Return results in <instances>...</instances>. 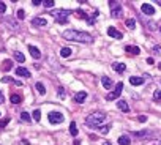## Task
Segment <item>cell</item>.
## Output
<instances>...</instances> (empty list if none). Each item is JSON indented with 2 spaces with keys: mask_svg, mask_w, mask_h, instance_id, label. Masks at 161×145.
<instances>
[{
  "mask_svg": "<svg viewBox=\"0 0 161 145\" xmlns=\"http://www.w3.org/2000/svg\"><path fill=\"white\" fill-rule=\"evenodd\" d=\"M109 131V126H103V128H101V133H104V134H106Z\"/></svg>",
  "mask_w": 161,
  "mask_h": 145,
  "instance_id": "8d00e7d4",
  "label": "cell"
},
{
  "mask_svg": "<svg viewBox=\"0 0 161 145\" xmlns=\"http://www.w3.org/2000/svg\"><path fill=\"white\" fill-rule=\"evenodd\" d=\"M9 123V118H3V120H0V129L2 128H5V126Z\"/></svg>",
  "mask_w": 161,
  "mask_h": 145,
  "instance_id": "1f68e13d",
  "label": "cell"
},
{
  "mask_svg": "<svg viewBox=\"0 0 161 145\" xmlns=\"http://www.w3.org/2000/svg\"><path fill=\"white\" fill-rule=\"evenodd\" d=\"M73 11H70V10H54V11H51V14L55 17L57 24H66L68 22V16Z\"/></svg>",
  "mask_w": 161,
  "mask_h": 145,
  "instance_id": "3957f363",
  "label": "cell"
},
{
  "mask_svg": "<svg viewBox=\"0 0 161 145\" xmlns=\"http://www.w3.org/2000/svg\"><path fill=\"white\" fill-rule=\"evenodd\" d=\"M158 29H159V32H161V25H159V27H158Z\"/></svg>",
  "mask_w": 161,
  "mask_h": 145,
  "instance_id": "7bdbcfd3",
  "label": "cell"
},
{
  "mask_svg": "<svg viewBox=\"0 0 161 145\" xmlns=\"http://www.w3.org/2000/svg\"><path fill=\"white\" fill-rule=\"evenodd\" d=\"M17 17H19V19H24V17H25L24 10H19V11H17Z\"/></svg>",
  "mask_w": 161,
  "mask_h": 145,
  "instance_id": "d6a6232c",
  "label": "cell"
},
{
  "mask_svg": "<svg viewBox=\"0 0 161 145\" xmlns=\"http://www.w3.org/2000/svg\"><path fill=\"white\" fill-rule=\"evenodd\" d=\"M155 24H156V22H148L147 25L150 27V29H152V30H155V29H156V25H155Z\"/></svg>",
  "mask_w": 161,
  "mask_h": 145,
  "instance_id": "d590c367",
  "label": "cell"
},
{
  "mask_svg": "<svg viewBox=\"0 0 161 145\" xmlns=\"http://www.w3.org/2000/svg\"><path fill=\"white\" fill-rule=\"evenodd\" d=\"M104 145H112L111 142H104Z\"/></svg>",
  "mask_w": 161,
  "mask_h": 145,
  "instance_id": "b9f144b4",
  "label": "cell"
},
{
  "mask_svg": "<svg viewBox=\"0 0 161 145\" xmlns=\"http://www.w3.org/2000/svg\"><path fill=\"white\" fill-rule=\"evenodd\" d=\"M126 27H128L130 30H133L136 27V21L134 19H126Z\"/></svg>",
  "mask_w": 161,
  "mask_h": 145,
  "instance_id": "4316f807",
  "label": "cell"
},
{
  "mask_svg": "<svg viewBox=\"0 0 161 145\" xmlns=\"http://www.w3.org/2000/svg\"><path fill=\"white\" fill-rule=\"evenodd\" d=\"M141 10H142V13H144V14H148V16L155 14V8L152 6V5H148V3H142Z\"/></svg>",
  "mask_w": 161,
  "mask_h": 145,
  "instance_id": "ba28073f",
  "label": "cell"
},
{
  "mask_svg": "<svg viewBox=\"0 0 161 145\" xmlns=\"http://www.w3.org/2000/svg\"><path fill=\"white\" fill-rule=\"evenodd\" d=\"M32 3H33L35 6H38V5H40V3H41V0H33V2H32Z\"/></svg>",
  "mask_w": 161,
  "mask_h": 145,
  "instance_id": "ab89813d",
  "label": "cell"
},
{
  "mask_svg": "<svg viewBox=\"0 0 161 145\" xmlns=\"http://www.w3.org/2000/svg\"><path fill=\"white\" fill-rule=\"evenodd\" d=\"M5 22H6V25H8L11 30H14V32H17V30H19V25H17V22H16L14 19H11V17H6V19H5Z\"/></svg>",
  "mask_w": 161,
  "mask_h": 145,
  "instance_id": "8fae6325",
  "label": "cell"
},
{
  "mask_svg": "<svg viewBox=\"0 0 161 145\" xmlns=\"http://www.w3.org/2000/svg\"><path fill=\"white\" fill-rule=\"evenodd\" d=\"M11 68H13V62H11V60H5V63L2 65V69H3V71H9Z\"/></svg>",
  "mask_w": 161,
  "mask_h": 145,
  "instance_id": "7402d4cb",
  "label": "cell"
},
{
  "mask_svg": "<svg viewBox=\"0 0 161 145\" xmlns=\"http://www.w3.org/2000/svg\"><path fill=\"white\" fill-rule=\"evenodd\" d=\"M43 5H44L46 8H52V6H54L55 3L52 2V0H44V2H43Z\"/></svg>",
  "mask_w": 161,
  "mask_h": 145,
  "instance_id": "f546056e",
  "label": "cell"
},
{
  "mask_svg": "<svg viewBox=\"0 0 161 145\" xmlns=\"http://www.w3.org/2000/svg\"><path fill=\"white\" fill-rule=\"evenodd\" d=\"M144 82H145L144 77H137V76H131L130 77V84L131 85H142Z\"/></svg>",
  "mask_w": 161,
  "mask_h": 145,
  "instance_id": "7c38bea8",
  "label": "cell"
},
{
  "mask_svg": "<svg viewBox=\"0 0 161 145\" xmlns=\"http://www.w3.org/2000/svg\"><path fill=\"white\" fill-rule=\"evenodd\" d=\"M112 68L115 69L117 72H123V71L126 69V65H125V63H114V65H112Z\"/></svg>",
  "mask_w": 161,
  "mask_h": 145,
  "instance_id": "ac0fdd59",
  "label": "cell"
},
{
  "mask_svg": "<svg viewBox=\"0 0 161 145\" xmlns=\"http://www.w3.org/2000/svg\"><path fill=\"white\" fill-rule=\"evenodd\" d=\"M32 24H33L35 27H46V25H47V21L43 19V17H33V19H32Z\"/></svg>",
  "mask_w": 161,
  "mask_h": 145,
  "instance_id": "30bf717a",
  "label": "cell"
},
{
  "mask_svg": "<svg viewBox=\"0 0 161 145\" xmlns=\"http://www.w3.org/2000/svg\"><path fill=\"white\" fill-rule=\"evenodd\" d=\"M117 107L120 109V111H123V112H130V107H128V104H126V101H125V99H119Z\"/></svg>",
  "mask_w": 161,
  "mask_h": 145,
  "instance_id": "2e32d148",
  "label": "cell"
},
{
  "mask_svg": "<svg viewBox=\"0 0 161 145\" xmlns=\"http://www.w3.org/2000/svg\"><path fill=\"white\" fill-rule=\"evenodd\" d=\"M109 6H111V16L112 17H120L122 14H123V10H122V6H120V3H117V2H109Z\"/></svg>",
  "mask_w": 161,
  "mask_h": 145,
  "instance_id": "5b68a950",
  "label": "cell"
},
{
  "mask_svg": "<svg viewBox=\"0 0 161 145\" xmlns=\"http://www.w3.org/2000/svg\"><path fill=\"white\" fill-rule=\"evenodd\" d=\"M5 10H6L5 3H3V2H0V13H5Z\"/></svg>",
  "mask_w": 161,
  "mask_h": 145,
  "instance_id": "e575fe53",
  "label": "cell"
},
{
  "mask_svg": "<svg viewBox=\"0 0 161 145\" xmlns=\"http://www.w3.org/2000/svg\"><path fill=\"white\" fill-rule=\"evenodd\" d=\"M153 98H155V101H161V90H156L153 93Z\"/></svg>",
  "mask_w": 161,
  "mask_h": 145,
  "instance_id": "4dcf8cb0",
  "label": "cell"
},
{
  "mask_svg": "<svg viewBox=\"0 0 161 145\" xmlns=\"http://www.w3.org/2000/svg\"><path fill=\"white\" fill-rule=\"evenodd\" d=\"M47 120H49V123H51V125H59V123H62V122H63V115H62V112L52 111V112L47 114Z\"/></svg>",
  "mask_w": 161,
  "mask_h": 145,
  "instance_id": "277c9868",
  "label": "cell"
},
{
  "mask_svg": "<svg viewBox=\"0 0 161 145\" xmlns=\"http://www.w3.org/2000/svg\"><path fill=\"white\" fill-rule=\"evenodd\" d=\"M16 74L21 76V77H30V72H28V69H25V68H22V66L16 68Z\"/></svg>",
  "mask_w": 161,
  "mask_h": 145,
  "instance_id": "9a60e30c",
  "label": "cell"
},
{
  "mask_svg": "<svg viewBox=\"0 0 161 145\" xmlns=\"http://www.w3.org/2000/svg\"><path fill=\"white\" fill-rule=\"evenodd\" d=\"M62 36L68 41H78V43H93V36L87 32H81V30H65Z\"/></svg>",
  "mask_w": 161,
  "mask_h": 145,
  "instance_id": "6da1fadb",
  "label": "cell"
},
{
  "mask_svg": "<svg viewBox=\"0 0 161 145\" xmlns=\"http://www.w3.org/2000/svg\"><path fill=\"white\" fill-rule=\"evenodd\" d=\"M119 143L120 145H130L131 143V139L128 137V136H120V137H119Z\"/></svg>",
  "mask_w": 161,
  "mask_h": 145,
  "instance_id": "d6986e66",
  "label": "cell"
},
{
  "mask_svg": "<svg viewBox=\"0 0 161 145\" xmlns=\"http://www.w3.org/2000/svg\"><path fill=\"white\" fill-rule=\"evenodd\" d=\"M101 84H103V87L106 88V90H111V88H112V80H111V77H108V76H103V77H101Z\"/></svg>",
  "mask_w": 161,
  "mask_h": 145,
  "instance_id": "5bb4252c",
  "label": "cell"
},
{
  "mask_svg": "<svg viewBox=\"0 0 161 145\" xmlns=\"http://www.w3.org/2000/svg\"><path fill=\"white\" fill-rule=\"evenodd\" d=\"M125 51H126L128 54H133V55H139V54H141V49H139L137 46H126Z\"/></svg>",
  "mask_w": 161,
  "mask_h": 145,
  "instance_id": "e0dca14e",
  "label": "cell"
},
{
  "mask_svg": "<svg viewBox=\"0 0 161 145\" xmlns=\"http://www.w3.org/2000/svg\"><path fill=\"white\" fill-rule=\"evenodd\" d=\"M108 118V114L106 112H101V111H98V112H92L90 115H87L85 117V125L89 126V128H98V126Z\"/></svg>",
  "mask_w": 161,
  "mask_h": 145,
  "instance_id": "7a4b0ae2",
  "label": "cell"
},
{
  "mask_svg": "<svg viewBox=\"0 0 161 145\" xmlns=\"http://www.w3.org/2000/svg\"><path fill=\"white\" fill-rule=\"evenodd\" d=\"M33 120L35 122L41 120V111H40V109H35V111H33Z\"/></svg>",
  "mask_w": 161,
  "mask_h": 145,
  "instance_id": "d4e9b609",
  "label": "cell"
},
{
  "mask_svg": "<svg viewBox=\"0 0 161 145\" xmlns=\"http://www.w3.org/2000/svg\"><path fill=\"white\" fill-rule=\"evenodd\" d=\"M147 63H148V65H153L155 62H153V58H147Z\"/></svg>",
  "mask_w": 161,
  "mask_h": 145,
  "instance_id": "60d3db41",
  "label": "cell"
},
{
  "mask_svg": "<svg viewBox=\"0 0 161 145\" xmlns=\"http://www.w3.org/2000/svg\"><path fill=\"white\" fill-rule=\"evenodd\" d=\"M85 99H87V92H78L74 95V101L79 103V104H82Z\"/></svg>",
  "mask_w": 161,
  "mask_h": 145,
  "instance_id": "9c48e42d",
  "label": "cell"
},
{
  "mask_svg": "<svg viewBox=\"0 0 161 145\" xmlns=\"http://www.w3.org/2000/svg\"><path fill=\"white\" fill-rule=\"evenodd\" d=\"M28 52H30V55L33 57V58H40L41 57V52H40V49L38 48H35V46H28Z\"/></svg>",
  "mask_w": 161,
  "mask_h": 145,
  "instance_id": "4fadbf2b",
  "label": "cell"
},
{
  "mask_svg": "<svg viewBox=\"0 0 161 145\" xmlns=\"http://www.w3.org/2000/svg\"><path fill=\"white\" fill-rule=\"evenodd\" d=\"M21 120H24V122H30L32 118H30V115H28L27 112H21Z\"/></svg>",
  "mask_w": 161,
  "mask_h": 145,
  "instance_id": "83f0119b",
  "label": "cell"
},
{
  "mask_svg": "<svg viewBox=\"0 0 161 145\" xmlns=\"http://www.w3.org/2000/svg\"><path fill=\"white\" fill-rule=\"evenodd\" d=\"M159 85H161V79H159Z\"/></svg>",
  "mask_w": 161,
  "mask_h": 145,
  "instance_id": "ee69618b",
  "label": "cell"
},
{
  "mask_svg": "<svg viewBox=\"0 0 161 145\" xmlns=\"http://www.w3.org/2000/svg\"><path fill=\"white\" fill-rule=\"evenodd\" d=\"M108 35L109 36H112V38H115V40H120V38H123V35L115 29V27H109L108 29Z\"/></svg>",
  "mask_w": 161,
  "mask_h": 145,
  "instance_id": "52a82bcc",
  "label": "cell"
},
{
  "mask_svg": "<svg viewBox=\"0 0 161 145\" xmlns=\"http://www.w3.org/2000/svg\"><path fill=\"white\" fill-rule=\"evenodd\" d=\"M153 54H155V55H159V54H161V48L159 46H155L153 48Z\"/></svg>",
  "mask_w": 161,
  "mask_h": 145,
  "instance_id": "836d02e7",
  "label": "cell"
},
{
  "mask_svg": "<svg viewBox=\"0 0 161 145\" xmlns=\"http://www.w3.org/2000/svg\"><path fill=\"white\" fill-rule=\"evenodd\" d=\"M35 87H36V90H38V93H40V95H44L46 93V88H44V85L41 82H36Z\"/></svg>",
  "mask_w": 161,
  "mask_h": 145,
  "instance_id": "cb8c5ba5",
  "label": "cell"
},
{
  "mask_svg": "<svg viewBox=\"0 0 161 145\" xmlns=\"http://www.w3.org/2000/svg\"><path fill=\"white\" fill-rule=\"evenodd\" d=\"M21 101H22V98L19 96V95H11V103L13 104H19Z\"/></svg>",
  "mask_w": 161,
  "mask_h": 145,
  "instance_id": "484cf974",
  "label": "cell"
},
{
  "mask_svg": "<svg viewBox=\"0 0 161 145\" xmlns=\"http://www.w3.org/2000/svg\"><path fill=\"white\" fill-rule=\"evenodd\" d=\"M70 133H71L73 137H76V136H78V126H76V123H74V122H71V123H70Z\"/></svg>",
  "mask_w": 161,
  "mask_h": 145,
  "instance_id": "44dd1931",
  "label": "cell"
},
{
  "mask_svg": "<svg viewBox=\"0 0 161 145\" xmlns=\"http://www.w3.org/2000/svg\"><path fill=\"white\" fill-rule=\"evenodd\" d=\"M71 52H73V51H71L70 48H62V49H60V55L66 58V57H70V55H71Z\"/></svg>",
  "mask_w": 161,
  "mask_h": 145,
  "instance_id": "ffe728a7",
  "label": "cell"
},
{
  "mask_svg": "<svg viewBox=\"0 0 161 145\" xmlns=\"http://www.w3.org/2000/svg\"><path fill=\"white\" fill-rule=\"evenodd\" d=\"M134 136L139 137V139H142L144 136H148V131H137V133H134Z\"/></svg>",
  "mask_w": 161,
  "mask_h": 145,
  "instance_id": "f1b7e54d",
  "label": "cell"
},
{
  "mask_svg": "<svg viewBox=\"0 0 161 145\" xmlns=\"http://www.w3.org/2000/svg\"><path fill=\"white\" fill-rule=\"evenodd\" d=\"M122 90H123V82H119L115 87H114V90L106 96V99L108 101H112V99H117L119 96H120V93H122Z\"/></svg>",
  "mask_w": 161,
  "mask_h": 145,
  "instance_id": "8992f818",
  "label": "cell"
},
{
  "mask_svg": "<svg viewBox=\"0 0 161 145\" xmlns=\"http://www.w3.org/2000/svg\"><path fill=\"white\" fill-rule=\"evenodd\" d=\"M145 120H147V118H145V117H144V115H141V117H139V122H141V123H144Z\"/></svg>",
  "mask_w": 161,
  "mask_h": 145,
  "instance_id": "f35d334b",
  "label": "cell"
},
{
  "mask_svg": "<svg viewBox=\"0 0 161 145\" xmlns=\"http://www.w3.org/2000/svg\"><path fill=\"white\" fill-rule=\"evenodd\" d=\"M14 58H16L17 62H21V63H22V62H25L24 54H22V52H19V51H16V52H14Z\"/></svg>",
  "mask_w": 161,
  "mask_h": 145,
  "instance_id": "603a6c76",
  "label": "cell"
},
{
  "mask_svg": "<svg viewBox=\"0 0 161 145\" xmlns=\"http://www.w3.org/2000/svg\"><path fill=\"white\" fill-rule=\"evenodd\" d=\"M3 101H5V98H3V93L0 92V104H3Z\"/></svg>",
  "mask_w": 161,
  "mask_h": 145,
  "instance_id": "74e56055",
  "label": "cell"
}]
</instances>
